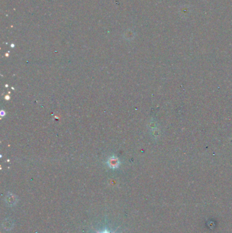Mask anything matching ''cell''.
<instances>
[{
	"label": "cell",
	"instance_id": "obj_3",
	"mask_svg": "<svg viewBox=\"0 0 232 233\" xmlns=\"http://www.w3.org/2000/svg\"><path fill=\"white\" fill-rule=\"evenodd\" d=\"M110 166L113 167V168H115V167L118 166H117L118 164V160H116L114 157H112V159L110 160Z\"/></svg>",
	"mask_w": 232,
	"mask_h": 233
},
{
	"label": "cell",
	"instance_id": "obj_1",
	"mask_svg": "<svg viewBox=\"0 0 232 233\" xmlns=\"http://www.w3.org/2000/svg\"><path fill=\"white\" fill-rule=\"evenodd\" d=\"M17 202V198L13 194L11 193H9L7 194V196L6 197V205H8L9 206H12L15 205V204Z\"/></svg>",
	"mask_w": 232,
	"mask_h": 233
},
{
	"label": "cell",
	"instance_id": "obj_2",
	"mask_svg": "<svg viewBox=\"0 0 232 233\" xmlns=\"http://www.w3.org/2000/svg\"><path fill=\"white\" fill-rule=\"evenodd\" d=\"M13 224L14 223L12 221L11 219H6L5 220V222L3 223V226L6 230H10L13 227Z\"/></svg>",
	"mask_w": 232,
	"mask_h": 233
},
{
	"label": "cell",
	"instance_id": "obj_4",
	"mask_svg": "<svg viewBox=\"0 0 232 233\" xmlns=\"http://www.w3.org/2000/svg\"><path fill=\"white\" fill-rule=\"evenodd\" d=\"M99 233H110V232L108 231H106H106H102V232H99Z\"/></svg>",
	"mask_w": 232,
	"mask_h": 233
}]
</instances>
